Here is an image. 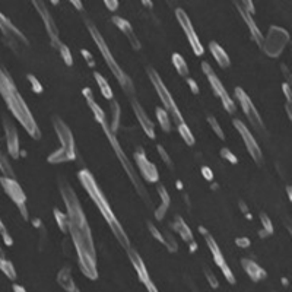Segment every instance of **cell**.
I'll return each mask as SVG.
<instances>
[{"instance_id": "cell-1", "label": "cell", "mask_w": 292, "mask_h": 292, "mask_svg": "<svg viewBox=\"0 0 292 292\" xmlns=\"http://www.w3.org/2000/svg\"><path fill=\"white\" fill-rule=\"evenodd\" d=\"M59 187H60L62 199L66 206L67 232H70L72 243L76 250L79 269L88 279L97 281L98 279L97 251H95L92 231H91V227L85 216L81 200L76 196L73 187L66 180H60Z\"/></svg>"}, {"instance_id": "cell-2", "label": "cell", "mask_w": 292, "mask_h": 292, "mask_svg": "<svg viewBox=\"0 0 292 292\" xmlns=\"http://www.w3.org/2000/svg\"><path fill=\"white\" fill-rule=\"evenodd\" d=\"M0 95L4 99L9 111L18 120V123L27 130V133L32 139L40 140L41 139V130L37 125L30 107L24 101L22 95L19 94L16 85L12 81V78L9 76V73L1 67H0Z\"/></svg>"}, {"instance_id": "cell-3", "label": "cell", "mask_w": 292, "mask_h": 292, "mask_svg": "<svg viewBox=\"0 0 292 292\" xmlns=\"http://www.w3.org/2000/svg\"><path fill=\"white\" fill-rule=\"evenodd\" d=\"M78 178L82 184V187L85 189V192L88 193V196L91 197V200L94 202V205L98 208L99 213L102 215V218L105 219V222L108 224L111 232L114 234V237L117 238V241L120 243V246L127 250L130 247V240L126 234L125 228L122 227L120 221L117 219V216L114 215L113 209L110 206L105 195L102 193V190L99 189L95 177L92 175V172L89 169H81L78 172Z\"/></svg>"}, {"instance_id": "cell-4", "label": "cell", "mask_w": 292, "mask_h": 292, "mask_svg": "<svg viewBox=\"0 0 292 292\" xmlns=\"http://www.w3.org/2000/svg\"><path fill=\"white\" fill-rule=\"evenodd\" d=\"M85 25H86L88 32L91 34L94 42L97 44V47H98V50H99L102 59L105 60V65L108 66V69L111 70V73L114 75V78L117 79V82L120 84V86L123 88V91H125L127 95H133V94H134V85H133L131 78L120 67V65H119L117 60L114 59V56H113V53H111L108 44L105 42L104 37L101 35V32H99V30L97 28V25L92 24L88 18H85Z\"/></svg>"}, {"instance_id": "cell-5", "label": "cell", "mask_w": 292, "mask_h": 292, "mask_svg": "<svg viewBox=\"0 0 292 292\" xmlns=\"http://www.w3.org/2000/svg\"><path fill=\"white\" fill-rule=\"evenodd\" d=\"M99 126H101V129L104 130L105 137L108 139V142H110V145H111L114 154L117 155V160L120 161L122 167H123L125 172L127 174V177H129V180H130V183H131L133 187H134V190L137 192V195L140 196V199H142L146 205H151L149 193H148L145 184L142 183L140 175L137 174V171L133 167L131 161L127 158V155L125 154V151H123V148H122V145H120V142H119V139H117V134H114V133L110 130V123H108V122H102V123H99Z\"/></svg>"}, {"instance_id": "cell-6", "label": "cell", "mask_w": 292, "mask_h": 292, "mask_svg": "<svg viewBox=\"0 0 292 292\" xmlns=\"http://www.w3.org/2000/svg\"><path fill=\"white\" fill-rule=\"evenodd\" d=\"M53 127L60 140V148L47 157V162L50 164H63L76 160V146L75 137L69 126L66 125L59 116H53Z\"/></svg>"}, {"instance_id": "cell-7", "label": "cell", "mask_w": 292, "mask_h": 292, "mask_svg": "<svg viewBox=\"0 0 292 292\" xmlns=\"http://www.w3.org/2000/svg\"><path fill=\"white\" fill-rule=\"evenodd\" d=\"M146 73H148V78H149L152 86L155 88V91H157V94H158V97H160V99H161V102L164 105V110L168 113V116L172 117V120L175 122L177 126L184 123L183 114H181L178 105L175 104V99L172 98L171 92L168 91V88L164 84V81L161 79L160 73L154 67H151V66L146 67Z\"/></svg>"}, {"instance_id": "cell-8", "label": "cell", "mask_w": 292, "mask_h": 292, "mask_svg": "<svg viewBox=\"0 0 292 292\" xmlns=\"http://www.w3.org/2000/svg\"><path fill=\"white\" fill-rule=\"evenodd\" d=\"M290 38H291V35L285 28L278 27V25H272L267 31V35L263 37L261 50L264 51L266 56H269L272 59H276L284 53L285 47L290 42Z\"/></svg>"}, {"instance_id": "cell-9", "label": "cell", "mask_w": 292, "mask_h": 292, "mask_svg": "<svg viewBox=\"0 0 292 292\" xmlns=\"http://www.w3.org/2000/svg\"><path fill=\"white\" fill-rule=\"evenodd\" d=\"M202 70H203V73H205L208 82L210 84V88L213 89L215 95L221 99L222 107L225 108V111H227L228 114H235L237 105H235L234 99L229 97V94H228V91L225 89V86H224L222 82L219 81V78H218V75L215 73L213 67L209 65L208 62H203V63H202Z\"/></svg>"}, {"instance_id": "cell-10", "label": "cell", "mask_w": 292, "mask_h": 292, "mask_svg": "<svg viewBox=\"0 0 292 292\" xmlns=\"http://www.w3.org/2000/svg\"><path fill=\"white\" fill-rule=\"evenodd\" d=\"M0 184L4 190V193L7 195V197L16 205V208L19 209L22 218L25 221H28L30 213H28V208H27V195H25L24 189L19 186V183L15 178L0 177Z\"/></svg>"}, {"instance_id": "cell-11", "label": "cell", "mask_w": 292, "mask_h": 292, "mask_svg": "<svg viewBox=\"0 0 292 292\" xmlns=\"http://www.w3.org/2000/svg\"><path fill=\"white\" fill-rule=\"evenodd\" d=\"M199 231L203 234L205 241H206V246H208V249L210 250V254H212V257H213V261H215V264L219 267V270L222 272V275H224V278L227 279V282H228L229 285H235L237 279H235V276H234L231 267L228 266V263H227V260H225L222 251L219 249V246L216 244L215 238L209 234L203 227H199Z\"/></svg>"}, {"instance_id": "cell-12", "label": "cell", "mask_w": 292, "mask_h": 292, "mask_svg": "<svg viewBox=\"0 0 292 292\" xmlns=\"http://www.w3.org/2000/svg\"><path fill=\"white\" fill-rule=\"evenodd\" d=\"M234 92H235V98L238 99V102H240V105H241V108H243V111H244L249 123L253 126V129L257 130V131H260V133H264V123L261 120L260 113L254 107V104H253V101L250 99L249 94L241 86H237Z\"/></svg>"}, {"instance_id": "cell-13", "label": "cell", "mask_w": 292, "mask_h": 292, "mask_svg": "<svg viewBox=\"0 0 292 292\" xmlns=\"http://www.w3.org/2000/svg\"><path fill=\"white\" fill-rule=\"evenodd\" d=\"M175 18H177V21H178V24H180L183 32H184V35L187 37V41L190 44L193 53H195L196 56H202V54L205 53L203 44L200 41L199 35L196 34V30H195V27H193V24H192V21H190L187 12L183 10L181 7H177V9H175Z\"/></svg>"}, {"instance_id": "cell-14", "label": "cell", "mask_w": 292, "mask_h": 292, "mask_svg": "<svg viewBox=\"0 0 292 292\" xmlns=\"http://www.w3.org/2000/svg\"><path fill=\"white\" fill-rule=\"evenodd\" d=\"M32 6L38 12L40 18H41L44 28H45V32H47V35L50 38L51 45L57 50L60 47V44H62V41H60V34H59V28H57V25L54 22V18L51 16L50 10L47 7V3L41 1V0H34L32 1Z\"/></svg>"}, {"instance_id": "cell-15", "label": "cell", "mask_w": 292, "mask_h": 292, "mask_svg": "<svg viewBox=\"0 0 292 292\" xmlns=\"http://www.w3.org/2000/svg\"><path fill=\"white\" fill-rule=\"evenodd\" d=\"M232 125L237 129V131L240 133V136H241V139H243V142H244V145L247 148V152L250 154L253 161L260 165L263 162V154H261V149H260L257 140L254 139V134L250 131V129L246 126V123H243L238 119H235L232 122Z\"/></svg>"}, {"instance_id": "cell-16", "label": "cell", "mask_w": 292, "mask_h": 292, "mask_svg": "<svg viewBox=\"0 0 292 292\" xmlns=\"http://www.w3.org/2000/svg\"><path fill=\"white\" fill-rule=\"evenodd\" d=\"M134 162H136V167L139 169L142 178L148 183H158L160 180V172H158V168L154 162H151L143 151V148H137L134 155Z\"/></svg>"}, {"instance_id": "cell-17", "label": "cell", "mask_w": 292, "mask_h": 292, "mask_svg": "<svg viewBox=\"0 0 292 292\" xmlns=\"http://www.w3.org/2000/svg\"><path fill=\"white\" fill-rule=\"evenodd\" d=\"M0 31L6 41H9L10 47L18 51V45H28V38L0 12Z\"/></svg>"}, {"instance_id": "cell-18", "label": "cell", "mask_w": 292, "mask_h": 292, "mask_svg": "<svg viewBox=\"0 0 292 292\" xmlns=\"http://www.w3.org/2000/svg\"><path fill=\"white\" fill-rule=\"evenodd\" d=\"M126 253H127V257H129L130 263L133 264V267H134V270H136V273H137L139 281L145 285V288H146L148 291H151L152 288H155V284L152 282V279H151V276H149V272H148V269H146V266H145V263H143L140 254L136 250H133L131 247H129V249L126 250Z\"/></svg>"}, {"instance_id": "cell-19", "label": "cell", "mask_w": 292, "mask_h": 292, "mask_svg": "<svg viewBox=\"0 0 292 292\" xmlns=\"http://www.w3.org/2000/svg\"><path fill=\"white\" fill-rule=\"evenodd\" d=\"M3 126H4V133H6V145H7V152L13 160L19 158L21 149H19V136L15 125L9 119H3Z\"/></svg>"}, {"instance_id": "cell-20", "label": "cell", "mask_w": 292, "mask_h": 292, "mask_svg": "<svg viewBox=\"0 0 292 292\" xmlns=\"http://www.w3.org/2000/svg\"><path fill=\"white\" fill-rule=\"evenodd\" d=\"M234 4H235V7H237V10H238L240 16L243 18V21H244L246 27L249 28L253 41L257 44V47H260V48H261V44H263V34H261V31L259 30V27H257V24H256V21H254L253 15H250V13L244 9V6H243V3H241V1H235Z\"/></svg>"}, {"instance_id": "cell-21", "label": "cell", "mask_w": 292, "mask_h": 292, "mask_svg": "<svg viewBox=\"0 0 292 292\" xmlns=\"http://www.w3.org/2000/svg\"><path fill=\"white\" fill-rule=\"evenodd\" d=\"M131 108L134 111V116H136L139 125L142 127V130L145 131V134L151 139H155V126L152 123V120L149 119V116L146 114V111L143 110V107L136 99H131Z\"/></svg>"}, {"instance_id": "cell-22", "label": "cell", "mask_w": 292, "mask_h": 292, "mask_svg": "<svg viewBox=\"0 0 292 292\" xmlns=\"http://www.w3.org/2000/svg\"><path fill=\"white\" fill-rule=\"evenodd\" d=\"M111 22L125 34V37L129 40V42H130V45H131L133 50L139 51V50L142 48V44L139 41L137 35L134 34V30H133L131 24H130L127 19L122 18V16H113V18H111Z\"/></svg>"}, {"instance_id": "cell-23", "label": "cell", "mask_w": 292, "mask_h": 292, "mask_svg": "<svg viewBox=\"0 0 292 292\" xmlns=\"http://www.w3.org/2000/svg\"><path fill=\"white\" fill-rule=\"evenodd\" d=\"M241 267L244 269V272L249 275V278L253 282H260V281L267 278L266 270L260 264H257L256 261H253L250 259H243L241 260Z\"/></svg>"}, {"instance_id": "cell-24", "label": "cell", "mask_w": 292, "mask_h": 292, "mask_svg": "<svg viewBox=\"0 0 292 292\" xmlns=\"http://www.w3.org/2000/svg\"><path fill=\"white\" fill-rule=\"evenodd\" d=\"M57 284L65 290L66 292H81L79 288L76 287L73 276H72V267L70 266H63L59 273H57Z\"/></svg>"}, {"instance_id": "cell-25", "label": "cell", "mask_w": 292, "mask_h": 292, "mask_svg": "<svg viewBox=\"0 0 292 292\" xmlns=\"http://www.w3.org/2000/svg\"><path fill=\"white\" fill-rule=\"evenodd\" d=\"M82 95L85 97V99H86V102H88V105H89V108H91V111H92L94 119L97 120V123L99 125V123H102V122H107L105 111L97 104V101H95V98H94V92L91 91V88H84Z\"/></svg>"}, {"instance_id": "cell-26", "label": "cell", "mask_w": 292, "mask_h": 292, "mask_svg": "<svg viewBox=\"0 0 292 292\" xmlns=\"http://www.w3.org/2000/svg\"><path fill=\"white\" fill-rule=\"evenodd\" d=\"M209 50L213 56V59L216 60V63L222 67V69H228L231 66V60H229V56L228 53L225 51V48L218 44L216 41L209 42Z\"/></svg>"}, {"instance_id": "cell-27", "label": "cell", "mask_w": 292, "mask_h": 292, "mask_svg": "<svg viewBox=\"0 0 292 292\" xmlns=\"http://www.w3.org/2000/svg\"><path fill=\"white\" fill-rule=\"evenodd\" d=\"M172 228H174V229H175V232L181 237V240H183V241H186L187 244H189V243H192V241H195V238H193V232H192L190 227L184 222V219H183L180 215H175V216H174Z\"/></svg>"}, {"instance_id": "cell-28", "label": "cell", "mask_w": 292, "mask_h": 292, "mask_svg": "<svg viewBox=\"0 0 292 292\" xmlns=\"http://www.w3.org/2000/svg\"><path fill=\"white\" fill-rule=\"evenodd\" d=\"M157 190H158L160 197H161V205L155 209V218H157L158 221H161V219L167 215V210L168 208H169V203H171V197H169V193H168V190L165 189V186L160 184Z\"/></svg>"}, {"instance_id": "cell-29", "label": "cell", "mask_w": 292, "mask_h": 292, "mask_svg": "<svg viewBox=\"0 0 292 292\" xmlns=\"http://www.w3.org/2000/svg\"><path fill=\"white\" fill-rule=\"evenodd\" d=\"M171 62H172V66H174L175 72H177L181 78L187 79L189 75H190V70H189V66H187V63H186L184 57H183L181 54H178V53H174V54L171 56Z\"/></svg>"}, {"instance_id": "cell-30", "label": "cell", "mask_w": 292, "mask_h": 292, "mask_svg": "<svg viewBox=\"0 0 292 292\" xmlns=\"http://www.w3.org/2000/svg\"><path fill=\"white\" fill-rule=\"evenodd\" d=\"M94 78H95L97 84H98V86H99L101 95H102L105 99L113 101V99H114V94H113V89H111L110 84L107 82V79H105L99 72H94Z\"/></svg>"}, {"instance_id": "cell-31", "label": "cell", "mask_w": 292, "mask_h": 292, "mask_svg": "<svg viewBox=\"0 0 292 292\" xmlns=\"http://www.w3.org/2000/svg\"><path fill=\"white\" fill-rule=\"evenodd\" d=\"M111 113H113V122L110 126V130L116 134L119 127H120V117H122V110H120V104L117 101H111Z\"/></svg>"}, {"instance_id": "cell-32", "label": "cell", "mask_w": 292, "mask_h": 292, "mask_svg": "<svg viewBox=\"0 0 292 292\" xmlns=\"http://www.w3.org/2000/svg\"><path fill=\"white\" fill-rule=\"evenodd\" d=\"M155 111H157V119H158V122H160L161 129H162L165 133H169V131H171V120H169L168 113L162 108V107H157Z\"/></svg>"}, {"instance_id": "cell-33", "label": "cell", "mask_w": 292, "mask_h": 292, "mask_svg": "<svg viewBox=\"0 0 292 292\" xmlns=\"http://www.w3.org/2000/svg\"><path fill=\"white\" fill-rule=\"evenodd\" d=\"M177 127H178V133L181 134V137H183V140L187 143V146H195L196 139H195V136H193L190 127L186 125V123H181V125H178Z\"/></svg>"}, {"instance_id": "cell-34", "label": "cell", "mask_w": 292, "mask_h": 292, "mask_svg": "<svg viewBox=\"0 0 292 292\" xmlns=\"http://www.w3.org/2000/svg\"><path fill=\"white\" fill-rule=\"evenodd\" d=\"M0 270L10 279V281H15L16 279V270H15V266L12 264V261L6 260L4 257H0Z\"/></svg>"}, {"instance_id": "cell-35", "label": "cell", "mask_w": 292, "mask_h": 292, "mask_svg": "<svg viewBox=\"0 0 292 292\" xmlns=\"http://www.w3.org/2000/svg\"><path fill=\"white\" fill-rule=\"evenodd\" d=\"M53 215H54L56 224H57V227L60 228V231L66 234V232H67V215L63 213L60 209L57 208L53 209Z\"/></svg>"}, {"instance_id": "cell-36", "label": "cell", "mask_w": 292, "mask_h": 292, "mask_svg": "<svg viewBox=\"0 0 292 292\" xmlns=\"http://www.w3.org/2000/svg\"><path fill=\"white\" fill-rule=\"evenodd\" d=\"M260 221H261V225H263V231L260 232V237L266 238V237L272 235L273 234V224L264 212L260 213Z\"/></svg>"}, {"instance_id": "cell-37", "label": "cell", "mask_w": 292, "mask_h": 292, "mask_svg": "<svg viewBox=\"0 0 292 292\" xmlns=\"http://www.w3.org/2000/svg\"><path fill=\"white\" fill-rule=\"evenodd\" d=\"M0 171L3 172V177L15 178V172H13L12 167H10V164H9L7 158H6V157H4V154L1 152V149H0Z\"/></svg>"}, {"instance_id": "cell-38", "label": "cell", "mask_w": 292, "mask_h": 292, "mask_svg": "<svg viewBox=\"0 0 292 292\" xmlns=\"http://www.w3.org/2000/svg\"><path fill=\"white\" fill-rule=\"evenodd\" d=\"M162 238H164V246L167 247L169 253H177L178 250V244L175 241V237L169 232V231H164L162 232Z\"/></svg>"}, {"instance_id": "cell-39", "label": "cell", "mask_w": 292, "mask_h": 292, "mask_svg": "<svg viewBox=\"0 0 292 292\" xmlns=\"http://www.w3.org/2000/svg\"><path fill=\"white\" fill-rule=\"evenodd\" d=\"M57 51H59V54H60V57L63 59V62H65L66 66H73V57H72L70 48H69L66 44L62 42L60 47L57 48Z\"/></svg>"}, {"instance_id": "cell-40", "label": "cell", "mask_w": 292, "mask_h": 292, "mask_svg": "<svg viewBox=\"0 0 292 292\" xmlns=\"http://www.w3.org/2000/svg\"><path fill=\"white\" fill-rule=\"evenodd\" d=\"M208 123L209 126H210V129L213 130V133L221 139V140H225V134H224V130H222V127H221V125L218 123V120L213 117V116H208Z\"/></svg>"}, {"instance_id": "cell-41", "label": "cell", "mask_w": 292, "mask_h": 292, "mask_svg": "<svg viewBox=\"0 0 292 292\" xmlns=\"http://www.w3.org/2000/svg\"><path fill=\"white\" fill-rule=\"evenodd\" d=\"M203 272H205V278H206L209 285H210L213 290H216V288L219 287V281H218V278L215 276V273H213L209 267H205Z\"/></svg>"}, {"instance_id": "cell-42", "label": "cell", "mask_w": 292, "mask_h": 292, "mask_svg": "<svg viewBox=\"0 0 292 292\" xmlns=\"http://www.w3.org/2000/svg\"><path fill=\"white\" fill-rule=\"evenodd\" d=\"M148 229H149V232H151V235L158 241V243H164V238H162V232L152 224V222H148Z\"/></svg>"}, {"instance_id": "cell-43", "label": "cell", "mask_w": 292, "mask_h": 292, "mask_svg": "<svg viewBox=\"0 0 292 292\" xmlns=\"http://www.w3.org/2000/svg\"><path fill=\"white\" fill-rule=\"evenodd\" d=\"M219 154H221L222 158H225V160H227L228 162H231V164H237V162H238V158L235 157V154H232L228 148H222Z\"/></svg>"}, {"instance_id": "cell-44", "label": "cell", "mask_w": 292, "mask_h": 292, "mask_svg": "<svg viewBox=\"0 0 292 292\" xmlns=\"http://www.w3.org/2000/svg\"><path fill=\"white\" fill-rule=\"evenodd\" d=\"M27 78H28V81H30L31 86H32V91H34L35 94H41L42 92L41 82H40L34 75H31V73H28V75H27Z\"/></svg>"}, {"instance_id": "cell-45", "label": "cell", "mask_w": 292, "mask_h": 292, "mask_svg": "<svg viewBox=\"0 0 292 292\" xmlns=\"http://www.w3.org/2000/svg\"><path fill=\"white\" fill-rule=\"evenodd\" d=\"M157 149H158V154H160L161 160L167 164L168 167L169 168L174 167V165H172V161H171V158H169V155H168V152L165 151V148H164L162 145H158V146H157Z\"/></svg>"}, {"instance_id": "cell-46", "label": "cell", "mask_w": 292, "mask_h": 292, "mask_svg": "<svg viewBox=\"0 0 292 292\" xmlns=\"http://www.w3.org/2000/svg\"><path fill=\"white\" fill-rule=\"evenodd\" d=\"M0 237L3 238V241H4L7 246H12V244H13V240H12V237L9 235V232H7V229H6L4 224L1 222V219H0Z\"/></svg>"}, {"instance_id": "cell-47", "label": "cell", "mask_w": 292, "mask_h": 292, "mask_svg": "<svg viewBox=\"0 0 292 292\" xmlns=\"http://www.w3.org/2000/svg\"><path fill=\"white\" fill-rule=\"evenodd\" d=\"M250 238L249 237H237L235 238V246L240 249H249L250 247Z\"/></svg>"}, {"instance_id": "cell-48", "label": "cell", "mask_w": 292, "mask_h": 292, "mask_svg": "<svg viewBox=\"0 0 292 292\" xmlns=\"http://www.w3.org/2000/svg\"><path fill=\"white\" fill-rule=\"evenodd\" d=\"M81 53H82V56H84L86 65H88L89 67H94V66H95V60H94V56L91 54V51H89V50H86V48H82V50H81Z\"/></svg>"}, {"instance_id": "cell-49", "label": "cell", "mask_w": 292, "mask_h": 292, "mask_svg": "<svg viewBox=\"0 0 292 292\" xmlns=\"http://www.w3.org/2000/svg\"><path fill=\"white\" fill-rule=\"evenodd\" d=\"M186 81H187V85L190 86V89H192V92H193L195 95H199V94H200L199 85H197V82H196V81H195L193 78H187Z\"/></svg>"}, {"instance_id": "cell-50", "label": "cell", "mask_w": 292, "mask_h": 292, "mask_svg": "<svg viewBox=\"0 0 292 292\" xmlns=\"http://www.w3.org/2000/svg\"><path fill=\"white\" fill-rule=\"evenodd\" d=\"M282 89H284V94L287 97V102L291 104L292 102V95H291V85H288L287 82L282 85Z\"/></svg>"}, {"instance_id": "cell-51", "label": "cell", "mask_w": 292, "mask_h": 292, "mask_svg": "<svg viewBox=\"0 0 292 292\" xmlns=\"http://www.w3.org/2000/svg\"><path fill=\"white\" fill-rule=\"evenodd\" d=\"M104 4L107 6V9L110 10H117L119 9V0H104Z\"/></svg>"}, {"instance_id": "cell-52", "label": "cell", "mask_w": 292, "mask_h": 292, "mask_svg": "<svg viewBox=\"0 0 292 292\" xmlns=\"http://www.w3.org/2000/svg\"><path fill=\"white\" fill-rule=\"evenodd\" d=\"M238 203H240V209H241V212H243V213H244V215L247 216V219H250V221H251V218H253V216H251V213H250V210H249V206H247V203H246L244 200H240Z\"/></svg>"}, {"instance_id": "cell-53", "label": "cell", "mask_w": 292, "mask_h": 292, "mask_svg": "<svg viewBox=\"0 0 292 292\" xmlns=\"http://www.w3.org/2000/svg\"><path fill=\"white\" fill-rule=\"evenodd\" d=\"M200 171H202V175H203L208 181H212V180H213V172H212V169H210V168L205 165V167H202Z\"/></svg>"}, {"instance_id": "cell-54", "label": "cell", "mask_w": 292, "mask_h": 292, "mask_svg": "<svg viewBox=\"0 0 292 292\" xmlns=\"http://www.w3.org/2000/svg\"><path fill=\"white\" fill-rule=\"evenodd\" d=\"M281 70L285 73V78H287V84L291 85V73H290V69L287 67V65H281Z\"/></svg>"}, {"instance_id": "cell-55", "label": "cell", "mask_w": 292, "mask_h": 292, "mask_svg": "<svg viewBox=\"0 0 292 292\" xmlns=\"http://www.w3.org/2000/svg\"><path fill=\"white\" fill-rule=\"evenodd\" d=\"M70 3H72V4H75V7H76L78 10L84 12V4H82V1H79V0H72Z\"/></svg>"}, {"instance_id": "cell-56", "label": "cell", "mask_w": 292, "mask_h": 292, "mask_svg": "<svg viewBox=\"0 0 292 292\" xmlns=\"http://www.w3.org/2000/svg\"><path fill=\"white\" fill-rule=\"evenodd\" d=\"M285 108H287V114H288V119L292 120V111H291V104H285Z\"/></svg>"}, {"instance_id": "cell-57", "label": "cell", "mask_w": 292, "mask_h": 292, "mask_svg": "<svg viewBox=\"0 0 292 292\" xmlns=\"http://www.w3.org/2000/svg\"><path fill=\"white\" fill-rule=\"evenodd\" d=\"M13 292H27V290L21 285H13Z\"/></svg>"}, {"instance_id": "cell-58", "label": "cell", "mask_w": 292, "mask_h": 292, "mask_svg": "<svg viewBox=\"0 0 292 292\" xmlns=\"http://www.w3.org/2000/svg\"><path fill=\"white\" fill-rule=\"evenodd\" d=\"M292 189H291V186H287V193H288V199L290 200H292Z\"/></svg>"}, {"instance_id": "cell-59", "label": "cell", "mask_w": 292, "mask_h": 292, "mask_svg": "<svg viewBox=\"0 0 292 292\" xmlns=\"http://www.w3.org/2000/svg\"><path fill=\"white\" fill-rule=\"evenodd\" d=\"M142 3H143V4H146L148 7H152V6H154V3H152V1H146V0H143Z\"/></svg>"}, {"instance_id": "cell-60", "label": "cell", "mask_w": 292, "mask_h": 292, "mask_svg": "<svg viewBox=\"0 0 292 292\" xmlns=\"http://www.w3.org/2000/svg\"><path fill=\"white\" fill-rule=\"evenodd\" d=\"M148 292H158V290H157V287H155V288H152L151 291H148Z\"/></svg>"}]
</instances>
